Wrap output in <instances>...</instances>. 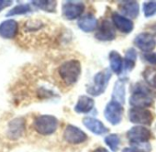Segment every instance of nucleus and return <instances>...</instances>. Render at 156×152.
<instances>
[{"instance_id":"nucleus-7","label":"nucleus","mask_w":156,"mask_h":152,"mask_svg":"<svg viewBox=\"0 0 156 152\" xmlns=\"http://www.w3.org/2000/svg\"><path fill=\"white\" fill-rule=\"evenodd\" d=\"M85 10V5L82 2L67 1L62 5V11L63 17L68 20L79 18Z\"/></svg>"},{"instance_id":"nucleus-3","label":"nucleus","mask_w":156,"mask_h":152,"mask_svg":"<svg viewBox=\"0 0 156 152\" xmlns=\"http://www.w3.org/2000/svg\"><path fill=\"white\" fill-rule=\"evenodd\" d=\"M34 129L41 135L48 136L53 134L58 127V120L50 115H41L35 118L33 122Z\"/></svg>"},{"instance_id":"nucleus-6","label":"nucleus","mask_w":156,"mask_h":152,"mask_svg":"<svg viewBox=\"0 0 156 152\" xmlns=\"http://www.w3.org/2000/svg\"><path fill=\"white\" fill-rule=\"evenodd\" d=\"M129 118L133 124L151 125L153 120V116L146 108H131L129 112Z\"/></svg>"},{"instance_id":"nucleus-9","label":"nucleus","mask_w":156,"mask_h":152,"mask_svg":"<svg viewBox=\"0 0 156 152\" xmlns=\"http://www.w3.org/2000/svg\"><path fill=\"white\" fill-rule=\"evenodd\" d=\"M63 137L70 144H81L87 139V134L77 126L69 125L63 132Z\"/></svg>"},{"instance_id":"nucleus-8","label":"nucleus","mask_w":156,"mask_h":152,"mask_svg":"<svg viewBox=\"0 0 156 152\" xmlns=\"http://www.w3.org/2000/svg\"><path fill=\"white\" fill-rule=\"evenodd\" d=\"M127 137L132 144H143L150 139L151 132L142 126H136L128 131Z\"/></svg>"},{"instance_id":"nucleus-24","label":"nucleus","mask_w":156,"mask_h":152,"mask_svg":"<svg viewBox=\"0 0 156 152\" xmlns=\"http://www.w3.org/2000/svg\"><path fill=\"white\" fill-rule=\"evenodd\" d=\"M143 77L146 83L151 86L156 88V69L148 68L143 71Z\"/></svg>"},{"instance_id":"nucleus-15","label":"nucleus","mask_w":156,"mask_h":152,"mask_svg":"<svg viewBox=\"0 0 156 152\" xmlns=\"http://www.w3.org/2000/svg\"><path fill=\"white\" fill-rule=\"evenodd\" d=\"M83 124L87 129L96 135H104L108 131V129L100 120L94 117H85L83 119Z\"/></svg>"},{"instance_id":"nucleus-14","label":"nucleus","mask_w":156,"mask_h":152,"mask_svg":"<svg viewBox=\"0 0 156 152\" xmlns=\"http://www.w3.org/2000/svg\"><path fill=\"white\" fill-rule=\"evenodd\" d=\"M112 23L120 32L125 34L130 33L134 29L133 22L119 13H114L112 15Z\"/></svg>"},{"instance_id":"nucleus-4","label":"nucleus","mask_w":156,"mask_h":152,"mask_svg":"<svg viewBox=\"0 0 156 152\" xmlns=\"http://www.w3.org/2000/svg\"><path fill=\"white\" fill-rule=\"evenodd\" d=\"M111 75H112L111 71L108 69H106L98 72L94 76L92 85L87 88L88 94L93 96H98L102 95L105 92L108 85V82L111 78Z\"/></svg>"},{"instance_id":"nucleus-25","label":"nucleus","mask_w":156,"mask_h":152,"mask_svg":"<svg viewBox=\"0 0 156 152\" xmlns=\"http://www.w3.org/2000/svg\"><path fill=\"white\" fill-rule=\"evenodd\" d=\"M105 142L113 152H116L119 148L120 140H119V137L118 135L111 134V135H108L105 137Z\"/></svg>"},{"instance_id":"nucleus-28","label":"nucleus","mask_w":156,"mask_h":152,"mask_svg":"<svg viewBox=\"0 0 156 152\" xmlns=\"http://www.w3.org/2000/svg\"><path fill=\"white\" fill-rule=\"evenodd\" d=\"M12 4L13 1H10V0H0V12L3 11L8 7H10Z\"/></svg>"},{"instance_id":"nucleus-30","label":"nucleus","mask_w":156,"mask_h":152,"mask_svg":"<svg viewBox=\"0 0 156 152\" xmlns=\"http://www.w3.org/2000/svg\"><path fill=\"white\" fill-rule=\"evenodd\" d=\"M94 152H109V151L108 149L104 148V147H98V148L95 149Z\"/></svg>"},{"instance_id":"nucleus-2","label":"nucleus","mask_w":156,"mask_h":152,"mask_svg":"<svg viewBox=\"0 0 156 152\" xmlns=\"http://www.w3.org/2000/svg\"><path fill=\"white\" fill-rule=\"evenodd\" d=\"M129 105L133 108H146L152 105L149 89L142 84H136L133 87L132 95L129 98Z\"/></svg>"},{"instance_id":"nucleus-31","label":"nucleus","mask_w":156,"mask_h":152,"mask_svg":"<svg viewBox=\"0 0 156 152\" xmlns=\"http://www.w3.org/2000/svg\"><path fill=\"white\" fill-rule=\"evenodd\" d=\"M151 29H152V31L154 32V34H155V36H156V24H155L154 26L151 27Z\"/></svg>"},{"instance_id":"nucleus-16","label":"nucleus","mask_w":156,"mask_h":152,"mask_svg":"<svg viewBox=\"0 0 156 152\" xmlns=\"http://www.w3.org/2000/svg\"><path fill=\"white\" fill-rule=\"evenodd\" d=\"M126 82L127 79H119L116 82L113 93H112V101L118 102L120 105L125 103V95H126Z\"/></svg>"},{"instance_id":"nucleus-11","label":"nucleus","mask_w":156,"mask_h":152,"mask_svg":"<svg viewBox=\"0 0 156 152\" xmlns=\"http://www.w3.org/2000/svg\"><path fill=\"white\" fill-rule=\"evenodd\" d=\"M95 37L101 41H110L116 38L115 26L111 21L105 19L102 21L100 27H98Z\"/></svg>"},{"instance_id":"nucleus-10","label":"nucleus","mask_w":156,"mask_h":152,"mask_svg":"<svg viewBox=\"0 0 156 152\" xmlns=\"http://www.w3.org/2000/svg\"><path fill=\"white\" fill-rule=\"evenodd\" d=\"M134 44L143 52L149 53L155 48L156 39L152 34H150L148 32H142L140 33L134 39Z\"/></svg>"},{"instance_id":"nucleus-12","label":"nucleus","mask_w":156,"mask_h":152,"mask_svg":"<svg viewBox=\"0 0 156 152\" xmlns=\"http://www.w3.org/2000/svg\"><path fill=\"white\" fill-rule=\"evenodd\" d=\"M19 33V23L15 19H7L0 23V37L3 39H14Z\"/></svg>"},{"instance_id":"nucleus-18","label":"nucleus","mask_w":156,"mask_h":152,"mask_svg":"<svg viewBox=\"0 0 156 152\" xmlns=\"http://www.w3.org/2000/svg\"><path fill=\"white\" fill-rule=\"evenodd\" d=\"M97 26H98V19L92 14L85 15L78 20V27L85 32H92L97 29Z\"/></svg>"},{"instance_id":"nucleus-5","label":"nucleus","mask_w":156,"mask_h":152,"mask_svg":"<svg viewBox=\"0 0 156 152\" xmlns=\"http://www.w3.org/2000/svg\"><path fill=\"white\" fill-rule=\"evenodd\" d=\"M104 116L111 125H119L121 122L123 116L122 105L115 101H110L106 105V108L104 110Z\"/></svg>"},{"instance_id":"nucleus-21","label":"nucleus","mask_w":156,"mask_h":152,"mask_svg":"<svg viewBox=\"0 0 156 152\" xmlns=\"http://www.w3.org/2000/svg\"><path fill=\"white\" fill-rule=\"evenodd\" d=\"M136 59H137V51L135 50V49L130 48L125 52V61H124L125 71H130L134 68Z\"/></svg>"},{"instance_id":"nucleus-27","label":"nucleus","mask_w":156,"mask_h":152,"mask_svg":"<svg viewBox=\"0 0 156 152\" xmlns=\"http://www.w3.org/2000/svg\"><path fill=\"white\" fill-rule=\"evenodd\" d=\"M143 60L151 64V65H156V53L154 52H149V53H144L142 55Z\"/></svg>"},{"instance_id":"nucleus-1","label":"nucleus","mask_w":156,"mask_h":152,"mask_svg":"<svg viewBox=\"0 0 156 152\" xmlns=\"http://www.w3.org/2000/svg\"><path fill=\"white\" fill-rule=\"evenodd\" d=\"M80 61L76 60H71L63 62L58 69L60 78L66 85H72L75 84L81 74Z\"/></svg>"},{"instance_id":"nucleus-23","label":"nucleus","mask_w":156,"mask_h":152,"mask_svg":"<svg viewBox=\"0 0 156 152\" xmlns=\"http://www.w3.org/2000/svg\"><path fill=\"white\" fill-rule=\"evenodd\" d=\"M31 4H33V6L46 12L52 13L56 9L55 1H31Z\"/></svg>"},{"instance_id":"nucleus-26","label":"nucleus","mask_w":156,"mask_h":152,"mask_svg":"<svg viewBox=\"0 0 156 152\" xmlns=\"http://www.w3.org/2000/svg\"><path fill=\"white\" fill-rule=\"evenodd\" d=\"M143 13L146 18L152 17L156 14V2L148 1L143 4Z\"/></svg>"},{"instance_id":"nucleus-17","label":"nucleus","mask_w":156,"mask_h":152,"mask_svg":"<svg viewBox=\"0 0 156 152\" xmlns=\"http://www.w3.org/2000/svg\"><path fill=\"white\" fill-rule=\"evenodd\" d=\"M95 105L94 100L87 95L80 96L77 104L74 106V111L78 114H87L89 113Z\"/></svg>"},{"instance_id":"nucleus-22","label":"nucleus","mask_w":156,"mask_h":152,"mask_svg":"<svg viewBox=\"0 0 156 152\" xmlns=\"http://www.w3.org/2000/svg\"><path fill=\"white\" fill-rule=\"evenodd\" d=\"M31 11L30 5L29 4H20L14 7L11 10H9L7 13V17H13V16H19V15H24Z\"/></svg>"},{"instance_id":"nucleus-19","label":"nucleus","mask_w":156,"mask_h":152,"mask_svg":"<svg viewBox=\"0 0 156 152\" xmlns=\"http://www.w3.org/2000/svg\"><path fill=\"white\" fill-rule=\"evenodd\" d=\"M120 11L130 19H136L140 12V6L136 1H124L120 3Z\"/></svg>"},{"instance_id":"nucleus-20","label":"nucleus","mask_w":156,"mask_h":152,"mask_svg":"<svg viewBox=\"0 0 156 152\" xmlns=\"http://www.w3.org/2000/svg\"><path fill=\"white\" fill-rule=\"evenodd\" d=\"M109 63H110L111 70L115 73L119 74L121 72L122 67H123V60H122L120 54L118 51L112 50L109 53Z\"/></svg>"},{"instance_id":"nucleus-29","label":"nucleus","mask_w":156,"mask_h":152,"mask_svg":"<svg viewBox=\"0 0 156 152\" xmlns=\"http://www.w3.org/2000/svg\"><path fill=\"white\" fill-rule=\"evenodd\" d=\"M122 152H146V151L139 147H126L122 150Z\"/></svg>"},{"instance_id":"nucleus-13","label":"nucleus","mask_w":156,"mask_h":152,"mask_svg":"<svg viewBox=\"0 0 156 152\" xmlns=\"http://www.w3.org/2000/svg\"><path fill=\"white\" fill-rule=\"evenodd\" d=\"M25 130V119L23 117H17L11 120L8 127V136L11 139L20 138Z\"/></svg>"}]
</instances>
